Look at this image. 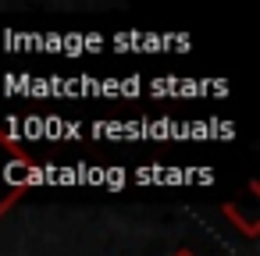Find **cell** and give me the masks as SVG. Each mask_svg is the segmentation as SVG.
<instances>
[{"label":"cell","instance_id":"2","mask_svg":"<svg viewBox=\"0 0 260 256\" xmlns=\"http://www.w3.org/2000/svg\"><path fill=\"white\" fill-rule=\"evenodd\" d=\"M171 256H196V252H192V249H189V245H182V249H175V252H171Z\"/></svg>","mask_w":260,"mask_h":256},{"label":"cell","instance_id":"1","mask_svg":"<svg viewBox=\"0 0 260 256\" xmlns=\"http://www.w3.org/2000/svg\"><path fill=\"white\" fill-rule=\"evenodd\" d=\"M221 213H224V217H228V221H232V224H235L242 235L256 238V231H260V221H256V213H246V210H242L235 199H232V203H224V206H221Z\"/></svg>","mask_w":260,"mask_h":256}]
</instances>
